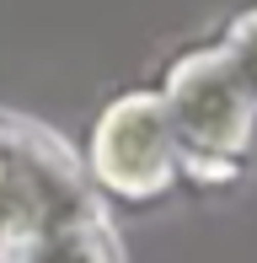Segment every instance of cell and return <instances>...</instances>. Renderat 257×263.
I'll use <instances>...</instances> for the list:
<instances>
[{
	"label": "cell",
	"instance_id": "cell-1",
	"mask_svg": "<svg viewBox=\"0 0 257 263\" xmlns=\"http://www.w3.org/2000/svg\"><path fill=\"white\" fill-rule=\"evenodd\" d=\"M161 107L172 118V135L182 151V177L198 183H225L241 166L257 129V102L220 54V43L182 54L161 81Z\"/></svg>",
	"mask_w": 257,
	"mask_h": 263
},
{
	"label": "cell",
	"instance_id": "cell-2",
	"mask_svg": "<svg viewBox=\"0 0 257 263\" xmlns=\"http://www.w3.org/2000/svg\"><path fill=\"white\" fill-rule=\"evenodd\" d=\"M91 210L102 204L86 177V161L43 124L0 113V242H16Z\"/></svg>",
	"mask_w": 257,
	"mask_h": 263
},
{
	"label": "cell",
	"instance_id": "cell-3",
	"mask_svg": "<svg viewBox=\"0 0 257 263\" xmlns=\"http://www.w3.org/2000/svg\"><path fill=\"white\" fill-rule=\"evenodd\" d=\"M86 177L91 188H108L118 199H156L182 177V151L156 91H123L102 107L86 151Z\"/></svg>",
	"mask_w": 257,
	"mask_h": 263
},
{
	"label": "cell",
	"instance_id": "cell-4",
	"mask_svg": "<svg viewBox=\"0 0 257 263\" xmlns=\"http://www.w3.org/2000/svg\"><path fill=\"white\" fill-rule=\"evenodd\" d=\"M0 263H123V253L108 215L91 210L75 220L43 226L32 236H16V242H0Z\"/></svg>",
	"mask_w": 257,
	"mask_h": 263
},
{
	"label": "cell",
	"instance_id": "cell-5",
	"mask_svg": "<svg viewBox=\"0 0 257 263\" xmlns=\"http://www.w3.org/2000/svg\"><path fill=\"white\" fill-rule=\"evenodd\" d=\"M220 54L230 59V70L241 76V86H247V91H252V102H257V6H252V11H241V16L225 27V38H220Z\"/></svg>",
	"mask_w": 257,
	"mask_h": 263
}]
</instances>
